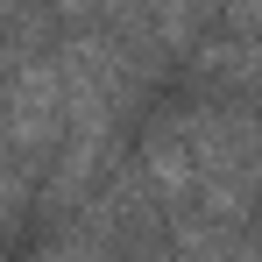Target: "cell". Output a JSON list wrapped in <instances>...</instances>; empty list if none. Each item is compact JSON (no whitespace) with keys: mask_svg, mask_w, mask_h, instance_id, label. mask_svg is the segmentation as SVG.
<instances>
[{"mask_svg":"<svg viewBox=\"0 0 262 262\" xmlns=\"http://www.w3.org/2000/svg\"><path fill=\"white\" fill-rule=\"evenodd\" d=\"M64 128V71L50 64H21L7 92H0V142L21 149V156H43Z\"/></svg>","mask_w":262,"mask_h":262,"instance_id":"6da1fadb","label":"cell"}]
</instances>
